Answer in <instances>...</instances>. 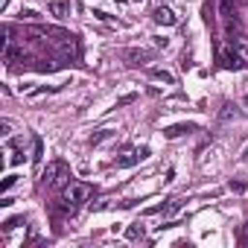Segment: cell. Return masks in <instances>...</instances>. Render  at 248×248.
I'll use <instances>...</instances> for the list:
<instances>
[{
	"label": "cell",
	"instance_id": "obj_13",
	"mask_svg": "<svg viewBox=\"0 0 248 248\" xmlns=\"http://www.w3.org/2000/svg\"><path fill=\"white\" fill-rule=\"evenodd\" d=\"M132 102H138V93H123L114 108H126V105H132Z\"/></svg>",
	"mask_w": 248,
	"mask_h": 248
},
{
	"label": "cell",
	"instance_id": "obj_5",
	"mask_svg": "<svg viewBox=\"0 0 248 248\" xmlns=\"http://www.w3.org/2000/svg\"><path fill=\"white\" fill-rule=\"evenodd\" d=\"M123 56H126V62H129L132 67H143V64L152 59V53H149V50H140V47H132V50L123 53Z\"/></svg>",
	"mask_w": 248,
	"mask_h": 248
},
{
	"label": "cell",
	"instance_id": "obj_8",
	"mask_svg": "<svg viewBox=\"0 0 248 248\" xmlns=\"http://www.w3.org/2000/svg\"><path fill=\"white\" fill-rule=\"evenodd\" d=\"M181 207H184V202H181V199H170V202H164V204H161V216H164V219H172Z\"/></svg>",
	"mask_w": 248,
	"mask_h": 248
},
{
	"label": "cell",
	"instance_id": "obj_18",
	"mask_svg": "<svg viewBox=\"0 0 248 248\" xmlns=\"http://www.w3.org/2000/svg\"><path fill=\"white\" fill-rule=\"evenodd\" d=\"M242 242H248V225H245V231H242Z\"/></svg>",
	"mask_w": 248,
	"mask_h": 248
},
{
	"label": "cell",
	"instance_id": "obj_7",
	"mask_svg": "<svg viewBox=\"0 0 248 248\" xmlns=\"http://www.w3.org/2000/svg\"><path fill=\"white\" fill-rule=\"evenodd\" d=\"M152 18H155V24H161V27H172V24L178 21V18H175L167 6H158V9L152 12Z\"/></svg>",
	"mask_w": 248,
	"mask_h": 248
},
{
	"label": "cell",
	"instance_id": "obj_16",
	"mask_svg": "<svg viewBox=\"0 0 248 248\" xmlns=\"http://www.w3.org/2000/svg\"><path fill=\"white\" fill-rule=\"evenodd\" d=\"M21 222H24V216H12V219H6V222H3V231H12V228H18Z\"/></svg>",
	"mask_w": 248,
	"mask_h": 248
},
{
	"label": "cell",
	"instance_id": "obj_11",
	"mask_svg": "<svg viewBox=\"0 0 248 248\" xmlns=\"http://www.w3.org/2000/svg\"><path fill=\"white\" fill-rule=\"evenodd\" d=\"M149 76H152V79H158V82H167V85H172V82H175V76H172L170 70H164V67H155V70H149Z\"/></svg>",
	"mask_w": 248,
	"mask_h": 248
},
{
	"label": "cell",
	"instance_id": "obj_2",
	"mask_svg": "<svg viewBox=\"0 0 248 248\" xmlns=\"http://www.w3.org/2000/svg\"><path fill=\"white\" fill-rule=\"evenodd\" d=\"M93 196V187L91 184H85V181H70L67 187H64V202L67 204H73V207H79L82 202H88Z\"/></svg>",
	"mask_w": 248,
	"mask_h": 248
},
{
	"label": "cell",
	"instance_id": "obj_4",
	"mask_svg": "<svg viewBox=\"0 0 248 248\" xmlns=\"http://www.w3.org/2000/svg\"><path fill=\"white\" fill-rule=\"evenodd\" d=\"M219 64L228 67V70H239L245 62H242V56L236 50H219Z\"/></svg>",
	"mask_w": 248,
	"mask_h": 248
},
{
	"label": "cell",
	"instance_id": "obj_9",
	"mask_svg": "<svg viewBox=\"0 0 248 248\" xmlns=\"http://www.w3.org/2000/svg\"><path fill=\"white\" fill-rule=\"evenodd\" d=\"M47 9H50L56 18H67V12H70V6L64 3V0H50V3H47Z\"/></svg>",
	"mask_w": 248,
	"mask_h": 248
},
{
	"label": "cell",
	"instance_id": "obj_20",
	"mask_svg": "<svg viewBox=\"0 0 248 248\" xmlns=\"http://www.w3.org/2000/svg\"><path fill=\"white\" fill-rule=\"evenodd\" d=\"M245 105H248V93H245Z\"/></svg>",
	"mask_w": 248,
	"mask_h": 248
},
{
	"label": "cell",
	"instance_id": "obj_19",
	"mask_svg": "<svg viewBox=\"0 0 248 248\" xmlns=\"http://www.w3.org/2000/svg\"><path fill=\"white\" fill-rule=\"evenodd\" d=\"M242 161H245V164H248V146H245V152H242Z\"/></svg>",
	"mask_w": 248,
	"mask_h": 248
},
{
	"label": "cell",
	"instance_id": "obj_6",
	"mask_svg": "<svg viewBox=\"0 0 248 248\" xmlns=\"http://www.w3.org/2000/svg\"><path fill=\"white\" fill-rule=\"evenodd\" d=\"M190 132H199V126H196V123H175V126L164 129V138L175 140V138H181V135H190Z\"/></svg>",
	"mask_w": 248,
	"mask_h": 248
},
{
	"label": "cell",
	"instance_id": "obj_12",
	"mask_svg": "<svg viewBox=\"0 0 248 248\" xmlns=\"http://www.w3.org/2000/svg\"><path fill=\"white\" fill-rule=\"evenodd\" d=\"M41 161H44V140H41V138H35V140H32V164L38 167Z\"/></svg>",
	"mask_w": 248,
	"mask_h": 248
},
{
	"label": "cell",
	"instance_id": "obj_10",
	"mask_svg": "<svg viewBox=\"0 0 248 248\" xmlns=\"http://www.w3.org/2000/svg\"><path fill=\"white\" fill-rule=\"evenodd\" d=\"M111 138H114V129H99L96 135H91L88 143H91V146H99V143H105V140H111Z\"/></svg>",
	"mask_w": 248,
	"mask_h": 248
},
{
	"label": "cell",
	"instance_id": "obj_14",
	"mask_svg": "<svg viewBox=\"0 0 248 248\" xmlns=\"http://www.w3.org/2000/svg\"><path fill=\"white\" fill-rule=\"evenodd\" d=\"M140 236H143V225H140V222L126 231V239H140Z\"/></svg>",
	"mask_w": 248,
	"mask_h": 248
},
{
	"label": "cell",
	"instance_id": "obj_22",
	"mask_svg": "<svg viewBox=\"0 0 248 248\" xmlns=\"http://www.w3.org/2000/svg\"><path fill=\"white\" fill-rule=\"evenodd\" d=\"M3 6H6V0H3Z\"/></svg>",
	"mask_w": 248,
	"mask_h": 248
},
{
	"label": "cell",
	"instance_id": "obj_17",
	"mask_svg": "<svg viewBox=\"0 0 248 248\" xmlns=\"http://www.w3.org/2000/svg\"><path fill=\"white\" fill-rule=\"evenodd\" d=\"M15 181H18V175H6V181H3V187H0V190H3V193H6V190H12V187H15Z\"/></svg>",
	"mask_w": 248,
	"mask_h": 248
},
{
	"label": "cell",
	"instance_id": "obj_21",
	"mask_svg": "<svg viewBox=\"0 0 248 248\" xmlns=\"http://www.w3.org/2000/svg\"><path fill=\"white\" fill-rule=\"evenodd\" d=\"M242 3H245V6H248V0H242Z\"/></svg>",
	"mask_w": 248,
	"mask_h": 248
},
{
	"label": "cell",
	"instance_id": "obj_15",
	"mask_svg": "<svg viewBox=\"0 0 248 248\" xmlns=\"http://www.w3.org/2000/svg\"><path fill=\"white\" fill-rule=\"evenodd\" d=\"M219 117H222V120H231V117H239V111H236L233 105H225V108L219 111Z\"/></svg>",
	"mask_w": 248,
	"mask_h": 248
},
{
	"label": "cell",
	"instance_id": "obj_3",
	"mask_svg": "<svg viewBox=\"0 0 248 248\" xmlns=\"http://www.w3.org/2000/svg\"><path fill=\"white\" fill-rule=\"evenodd\" d=\"M233 0H219V18H222V27H225V35L231 38L233 30H236V18H233ZM233 41V38H231Z\"/></svg>",
	"mask_w": 248,
	"mask_h": 248
},
{
	"label": "cell",
	"instance_id": "obj_1",
	"mask_svg": "<svg viewBox=\"0 0 248 248\" xmlns=\"http://www.w3.org/2000/svg\"><path fill=\"white\" fill-rule=\"evenodd\" d=\"M70 167L64 164V161H50L47 164V170L41 172V184L47 187V190H62V187H67L70 184Z\"/></svg>",
	"mask_w": 248,
	"mask_h": 248
}]
</instances>
